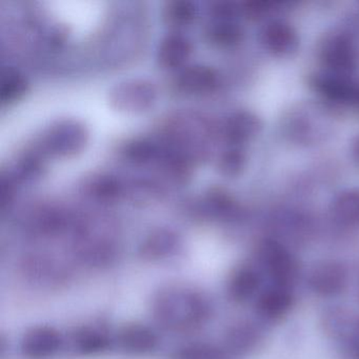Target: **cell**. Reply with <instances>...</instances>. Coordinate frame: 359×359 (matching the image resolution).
Returning a JSON list of instances; mask_svg holds the SVG:
<instances>
[{
	"instance_id": "cell-15",
	"label": "cell",
	"mask_w": 359,
	"mask_h": 359,
	"mask_svg": "<svg viewBox=\"0 0 359 359\" xmlns=\"http://www.w3.org/2000/svg\"><path fill=\"white\" fill-rule=\"evenodd\" d=\"M331 213L334 220L341 226H359V190L340 193L332 203Z\"/></svg>"
},
{
	"instance_id": "cell-11",
	"label": "cell",
	"mask_w": 359,
	"mask_h": 359,
	"mask_svg": "<svg viewBox=\"0 0 359 359\" xmlns=\"http://www.w3.org/2000/svg\"><path fill=\"white\" fill-rule=\"evenodd\" d=\"M358 315L344 308H330L323 313L321 317V325L323 331L332 339L346 342L353 333Z\"/></svg>"
},
{
	"instance_id": "cell-16",
	"label": "cell",
	"mask_w": 359,
	"mask_h": 359,
	"mask_svg": "<svg viewBox=\"0 0 359 359\" xmlns=\"http://www.w3.org/2000/svg\"><path fill=\"white\" fill-rule=\"evenodd\" d=\"M177 245V237L170 231L159 230L144 239L140 255L146 260H157L171 254Z\"/></svg>"
},
{
	"instance_id": "cell-8",
	"label": "cell",
	"mask_w": 359,
	"mask_h": 359,
	"mask_svg": "<svg viewBox=\"0 0 359 359\" xmlns=\"http://www.w3.org/2000/svg\"><path fill=\"white\" fill-rule=\"evenodd\" d=\"M311 86L327 102L351 107L356 83L346 76L327 72L314 75L311 79Z\"/></svg>"
},
{
	"instance_id": "cell-4",
	"label": "cell",
	"mask_w": 359,
	"mask_h": 359,
	"mask_svg": "<svg viewBox=\"0 0 359 359\" xmlns=\"http://www.w3.org/2000/svg\"><path fill=\"white\" fill-rule=\"evenodd\" d=\"M318 57L327 73L348 76L356 66L352 37L344 32L325 35L319 43Z\"/></svg>"
},
{
	"instance_id": "cell-17",
	"label": "cell",
	"mask_w": 359,
	"mask_h": 359,
	"mask_svg": "<svg viewBox=\"0 0 359 359\" xmlns=\"http://www.w3.org/2000/svg\"><path fill=\"white\" fill-rule=\"evenodd\" d=\"M73 344L77 352L81 354H95L108 348V336L94 327H83L73 336Z\"/></svg>"
},
{
	"instance_id": "cell-19",
	"label": "cell",
	"mask_w": 359,
	"mask_h": 359,
	"mask_svg": "<svg viewBox=\"0 0 359 359\" xmlns=\"http://www.w3.org/2000/svg\"><path fill=\"white\" fill-rule=\"evenodd\" d=\"M176 359H226V352L209 344H194L178 351Z\"/></svg>"
},
{
	"instance_id": "cell-12",
	"label": "cell",
	"mask_w": 359,
	"mask_h": 359,
	"mask_svg": "<svg viewBox=\"0 0 359 359\" xmlns=\"http://www.w3.org/2000/svg\"><path fill=\"white\" fill-rule=\"evenodd\" d=\"M118 341L121 348L127 352L142 354L155 348L157 337L154 332L147 325L132 323L121 330Z\"/></svg>"
},
{
	"instance_id": "cell-9",
	"label": "cell",
	"mask_w": 359,
	"mask_h": 359,
	"mask_svg": "<svg viewBox=\"0 0 359 359\" xmlns=\"http://www.w3.org/2000/svg\"><path fill=\"white\" fill-rule=\"evenodd\" d=\"M294 302L295 297L291 287L274 285L258 296L256 311L266 320H277L292 310Z\"/></svg>"
},
{
	"instance_id": "cell-14",
	"label": "cell",
	"mask_w": 359,
	"mask_h": 359,
	"mask_svg": "<svg viewBox=\"0 0 359 359\" xmlns=\"http://www.w3.org/2000/svg\"><path fill=\"white\" fill-rule=\"evenodd\" d=\"M260 338L259 330L252 323H237L226 332L224 337L226 350L233 354H245L255 348Z\"/></svg>"
},
{
	"instance_id": "cell-10",
	"label": "cell",
	"mask_w": 359,
	"mask_h": 359,
	"mask_svg": "<svg viewBox=\"0 0 359 359\" xmlns=\"http://www.w3.org/2000/svg\"><path fill=\"white\" fill-rule=\"evenodd\" d=\"M260 274L251 266H241L235 269L228 281V295L233 302H247L259 289Z\"/></svg>"
},
{
	"instance_id": "cell-7",
	"label": "cell",
	"mask_w": 359,
	"mask_h": 359,
	"mask_svg": "<svg viewBox=\"0 0 359 359\" xmlns=\"http://www.w3.org/2000/svg\"><path fill=\"white\" fill-rule=\"evenodd\" d=\"M62 339L57 330L48 325H39L27 331L22 339V354L31 359H46L55 354Z\"/></svg>"
},
{
	"instance_id": "cell-2",
	"label": "cell",
	"mask_w": 359,
	"mask_h": 359,
	"mask_svg": "<svg viewBox=\"0 0 359 359\" xmlns=\"http://www.w3.org/2000/svg\"><path fill=\"white\" fill-rule=\"evenodd\" d=\"M285 137L295 144L311 146L325 140L330 132L325 113L311 106L292 109L283 119Z\"/></svg>"
},
{
	"instance_id": "cell-5",
	"label": "cell",
	"mask_w": 359,
	"mask_h": 359,
	"mask_svg": "<svg viewBox=\"0 0 359 359\" xmlns=\"http://www.w3.org/2000/svg\"><path fill=\"white\" fill-rule=\"evenodd\" d=\"M348 279V271L341 262L323 260L317 262L311 269L308 275V285L317 295L334 297L346 290Z\"/></svg>"
},
{
	"instance_id": "cell-24",
	"label": "cell",
	"mask_w": 359,
	"mask_h": 359,
	"mask_svg": "<svg viewBox=\"0 0 359 359\" xmlns=\"http://www.w3.org/2000/svg\"><path fill=\"white\" fill-rule=\"evenodd\" d=\"M352 152L355 159L359 163V136L355 138L354 142H353Z\"/></svg>"
},
{
	"instance_id": "cell-6",
	"label": "cell",
	"mask_w": 359,
	"mask_h": 359,
	"mask_svg": "<svg viewBox=\"0 0 359 359\" xmlns=\"http://www.w3.org/2000/svg\"><path fill=\"white\" fill-rule=\"evenodd\" d=\"M262 43L264 49L277 57H287L297 51L299 37L289 22L272 20L262 30Z\"/></svg>"
},
{
	"instance_id": "cell-3",
	"label": "cell",
	"mask_w": 359,
	"mask_h": 359,
	"mask_svg": "<svg viewBox=\"0 0 359 359\" xmlns=\"http://www.w3.org/2000/svg\"><path fill=\"white\" fill-rule=\"evenodd\" d=\"M257 260L274 285L291 287L299 276L297 258L278 241H262L257 248Z\"/></svg>"
},
{
	"instance_id": "cell-1",
	"label": "cell",
	"mask_w": 359,
	"mask_h": 359,
	"mask_svg": "<svg viewBox=\"0 0 359 359\" xmlns=\"http://www.w3.org/2000/svg\"><path fill=\"white\" fill-rule=\"evenodd\" d=\"M153 315L159 325L173 331H188L209 318L211 306L205 296L186 287H168L157 294Z\"/></svg>"
},
{
	"instance_id": "cell-21",
	"label": "cell",
	"mask_w": 359,
	"mask_h": 359,
	"mask_svg": "<svg viewBox=\"0 0 359 359\" xmlns=\"http://www.w3.org/2000/svg\"><path fill=\"white\" fill-rule=\"evenodd\" d=\"M272 10L271 4L264 3V1H252L247 3L243 8L245 15L249 16L253 20H259L269 13Z\"/></svg>"
},
{
	"instance_id": "cell-18",
	"label": "cell",
	"mask_w": 359,
	"mask_h": 359,
	"mask_svg": "<svg viewBox=\"0 0 359 359\" xmlns=\"http://www.w3.org/2000/svg\"><path fill=\"white\" fill-rule=\"evenodd\" d=\"M212 36L219 45L234 46L243 39V30L235 22V18H219Z\"/></svg>"
},
{
	"instance_id": "cell-13",
	"label": "cell",
	"mask_w": 359,
	"mask_h": 359,
	"mask_svg": "<svg viewBox=\"0 0 359 359\" xmlns=\"http://www.w3.org/2000/svg\"><path fill=\"white\" fill-rule=\"evenodd\" d=\"M262 128V121L255 114L251 112H239L229 118L224 132L230 142L241 144L256 137Z\"/></svg>"
},
{
	"instance_id": "cell-23",
	"label": "cell",
	"mask_w": 359,
	"mask_h": 359,
	"mask_svg": "<svg viewBox=\"0 0 359 359\" xmlns=\"http://www.w3.org/2000/svg\"><path fill=\"white\" fill-rule=\"evenodd\" d=\"M351 107H354L357 110H359V83H356V86H355L354 95H353Z\"/></svg>"
},
{
	"instance_id": "cell-22",
	"label": "cell",
	"mask_w": 359,
	"mask_h": 359,
	"mask_svg": "<svg viewBox=\"0 0 359 359\" xmlns=\"http://www.w3.org/2000/svg\"><path fill=\"white\" fill-rule=\"evenodd\" d=\"M344 344L348 346V350H351V352L359 358V318L353 330V333Z\"/></svg>"
},
{
	"instance_id": "cell-20",
	"label": "cell",
	"mask_w": 359,
	"mask_h": 359,
	"mask_svg": "<svg viewBox=\"0 0 359 359\" xmlns=\"http://www.w3.org/2000/svg\"><path fill=\"white\" fill-rule=\"evenodd\" d=\"M245 165V156L239 149H231L222 158V172L228 176H237Z\"/></svg>"
}]
</instances>
